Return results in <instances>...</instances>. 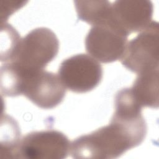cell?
<instances>
[{"label":"cell","instance_id":"cell-1","mask_svg":"<svg viewBox=\"0 0 159 159\" xmlns=\"http://www.w3.org/2000/svg\"><path fill=\"white\" fill-rule=\"evenodd\" d=\"M115 111L108 125L80 136L70 143L73 158L112 159L143 141L147 125L141 110L114 104Z\"/></svg>","mask_w":159,"mask_h":159},{"label":"cell","instance_id":"cell-2","mask_svg":"<svg viewBox=\"0 0 159 159\" xmlns=\"http://www.w3.org/2000/svg\"><path fill=\"white\" fill-rule=\"evenodd\" d=\"M58 49V40L51 29L35 28L20 39L13 59L8 63L23 74L32 73L44 70Z\"/></svg>","mask_w":159,"mask_h":159},{"label":"cell","instance_id":"cell-3","mask_svg":"<svg viewBox=\"0 0 159 159\" xmlns=\"http://www.w3.org/2000/svg\"><path fill=\"white\" fill-rule=\"evenodd\" d=\"M70 143L67 137L57 130L32 132L20 139L12 158L63 159L70 154Z\"/></svg>","mask_w":159,"mask_h":159},{"label":"cell","instance_id":"cell-4","mask_svg":"<svg viewBox=\"0 0 159 159\" xmlns=\"http://www.w3.org/2000/svg\"><path fill=\"white\" fill-rule=\"evenodd\" d=\"M158 23L152 20L135 38L127 42L120 59L124 67L137 74L158 69Z\"/></svg>","mask_w":159,"mask_h":159},{"label":"cell","instance_id":"cell-5","mask_svg":"<svg viewBox=\"0 0 159 159\" xmlns=\"http://www.w3.org/2000/svg\"><path fill=\"white\" fill-rule=\"evenodd\" d=\"M58 75L68 89L76 93H84L100 83L102 68L96 59L80 53L64 60L59 66Z\"/></svg>","mask_w":159,"mask_h":159},{"label":"cell","instance_id":"cell-6","mask_svg":"<svg viewBox=\"0 0 159 159\" xmlns=\"http://www.w3.org/2000/svg\"><path fill=\"white\" fill-rule=\"evenodd\" d=\"M66 88L58 75L40 70L22 76V94L38 107L53 109L63 101Z\"/></svg>","mask_w":159,"mask_h":159},{"label":"cell","instance_id":"cell-7","mask_svg":"<svg viewBox=\"0 0 159 159\" xmlns=\"http://www.w3.org/2000/svg\"><path fill=\"white\" fill-rule=\"evenodd\" d=\"M128 36L109 23L93 25L85 38L86 52L101 63L120 60L126 48Z\"/></svg>","mask_w":159,"mask_h":159},{"label":"cell","instance_id":"cell-8","mask_svg":"<svg viewBox=\"0 0 159 159\" xmlns=\"http://www.w3.org/2000/svg\"><path fill=\"white\" fill-rule=\"evenodd\" d=\"M153 6L148 0H117L111 3L107 22L129 36L145 29L152 21Z\"/></svg>","mask_w":159,"mask_h":159},{"label":"cell","instance_id":"cell-9","mask_svg":"<svg viewBox=\"0 0 159 159\" xmlns=\"http://www.w3.org/2000/svg\"><path fill=\"white\" fill-rule=\"evenodd\" d=\"M131 92L142 107H158V69L137 74Z\"/></svg>","mask_w":159,"mask_h":159},{"label":"cell","instance_id":"cell-10","mask_svg":"<svg viewBox=\"0 0 159 159\" xmlns=\"http://www.w3.org/2000/svg\"><path fill=\"white\" fill-rule=\"evenodd\" d=\"M74 3L78 19L92 26L109 19L111 3L108 1H75Z\"/></svg>","mask_w":159,"mask_h":159},{"label":"cell","instance_id":"cell-11","mask_svg":"<svg viewBox=\"0 0 159 159\" xmlns=\"http://www.w3.org/2000/svg\"><path fill=\"white\" fill-rule=\"evenodd\" d=\"M1 31L4 33L1 32L4 40L1 39V61L8 63L13 59L21 38L17 30L7 23L2 24Z\"/></svg>","mask_w":159,"mask_h":159}]
</instances>
